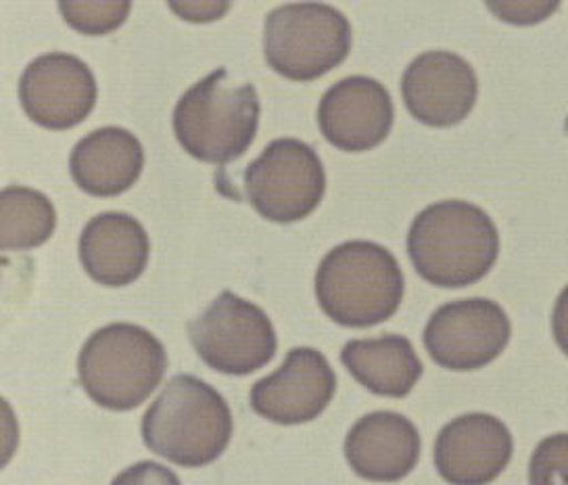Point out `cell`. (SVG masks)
I'll return each instance as SVG.
<instances>
[{
	"label": "cell",
	"instance_id": "6da1fadb",
	"mask_svg": "<svg viewBox=\"0 0 568 485\" xmlns=\"http://www.w3.org/2000/svg\"><path fill=\"white\" fill-rule=\"evenodd\" d=\"M408 253L416 272L435 287H470L485 279L499 255L491 216L462 199L437 201L414 218Z\"/></svg>",
	"mask_w": 568,
	"mask_h": 485
},
{
	"label": "cell",
	"instance_id": "7a4b0ae2",
	"mask_svg": "<svg viewBox=\"0 0 568 485\" xmlns=\"http://www.w3.org/2000/svg\"><path fill=\"white\" fill-rule=\"evenodd\" d=\"M229 402L193 375L170 378L142 416V442L178 467L212 465L231 444Z\"/></svg>",
	"mask_w": 568,
	"mask_h": 485
},
{
	"label": "cell",
	"instance_id": "3957f363",
	"mask_svg": "<svg viewBox=\"0 0 568 485\" xmlns=\"http://www.w3.org/2000/svg\"><path fill=\"white\" fill-rule=\"evenodd\" d=\"M404 272L395 255L373 241H347L324 255L316 297L324 314L349 329L389 321L404 300Z\"/></svg>",
	"mask_w": 568,
	"mask_h": 485
},
{
	"label": "cell",
	"instance_id": "277c9868",
	"mask_svg": "<svg viewBox=\"0 0 568 485\" xmlns=\"http://www.w3.org/2000/svg\"><path fill=\"white\" fill-rule=\"evenodd\" d=\"M260 127V97L253 84L232 82L217 68L178 99L174 134L201 162L226 165L247 151Z\"/></svg>",
	"mask_w": 568,
	"mask_h": 485
},
{
	"label": "cell",
	"instance_id": "5b68a950",
	"mask_svg": "<svg viewBox=\"0 0 568 485\" xmlns=\"http://www.w3.org/2000/svg\"><path fill=\"white\" fill-rule=\"evenodd\" d=\"M168 352L139 324L113 323L94 331L78 356V378L90 400L106 411L141 406L163 381Z\"/></svg>",
	"mask_w": 568,
	"mask_h": 485
},
{
	"label": "cell",
	"instance_id": "8992f818",
	"mask_svg": "<svg viewBox=\"0 0 568 485\" xmlns=\"http://www.w3.org/2000/svg\"><path fill=\"white\" fill-rule=\"evenodd\" d=\"M352 23L324 2H288L267 13V65L288 80L310 82L335 70L352 51Z\"/></svg>",
	"mask_w": 568,
	"mask_h": 485
},
{
	"label": "cell",
	"instance_id": "52a82bcc",
	"mask_svg": "<svg viewBox=\"0 0 568 485\" xmlns=\"http://www.w3.org/2000/svg\"><path fill=\"white\" fill-rule=\"evenodd\" d=\"M189 337L210 368L245 377L276 356L278 337L266 312L247 300L222 291L193 323Z\"/></svg>",
	"mask_w": 568,
	"mask_h": 485
},
{
	"label": "cell",
	"instance_id": "ba28073f",
	"mask_svg": "<svg viewBox=\"0 0 568 485\" xmlns=\"http://www.w3.org/2000/svg\"><path fill=\"white\" fill-rule=\"evenodd\" d=\"M326 191V172L314 146L276 139L245 170V193L257 214L291 224L310 216Z\"/></svg>",
	"mask_w": 568,
	"mask_h": 485
},
{
	"label": "cell",
	"instance_id": "9c48e42d",
	"mask_svg": "<svg viewBox=\"0 0 568 485\" xmlns=\"http://www.w3.org/2000/svg\"><path fill=\"white\" fill-rule=\"evenodd\" d=\"M513 335L504 307L485 300H456L437 307L425 326L426 352L447 371H479L499 358Z\"/></svg>",
	"mask_w": 568,
	"mask_h": 485
},
{
	"label": "cell",
	"instance_id": "30bf717a",
	"mask_svg": "<svg viewBox=\"0 0 568 485\" xmlns=\"http://www.w3.org/2000/svg\"><path fill=\"white\" fill-rule=\"evenodd\" d=\"M337 392V375L314 347H293L281 368L260 378L248 394L255 413L276 425H302L318 418Z\"/></svg>",
	"mask_w": 568,
	"mask_h": 485
},
{
	"label": "cell",
	"instance_id": "8fae6325",
	"mask_svg": "<svg viewBox=\"0 0 568 485\" xmlns=\"http://www.w3.org/2000/svg\"><path fill=\"white\" fill-rule=\"evenodd\" d=\"M97 80L89 65L70 53L36 57L21 73V108L40 127L68 130L82 124L97 105Z\"/></svg>",
	"mask_w": 568,
	"mask_h": 485
},
{
	"label": "cell",
	"instance_id": "7c38bea8",
	"mask_svg": "<svg viewBox=\"0 0 568 485\" xmlns=\"http://www.w3.org/2000/svg\"><path fill=\"white\" fill-rule=\"evenodd\" d=\"M402 97L409 113L426 127H456L475 108L479 80L460 54L426 51L402 75Z\"/></svg>",
	"mask_w": 568,
	"mask_h": 485
},
{
	"label": "cell",
	"instance_id": "4fadbf2b",
	"mask_svg": "<svg viewBox=\"0 0 568 485\" xmlns=\"http://www.w3.org/2000/svg\"><path fill=\"white\" fill-rule=\"evenodd\" d=\"M515 439L494 414L452 418L435 439L437 473L452 485H489L510 465Z\"/></svg>",
	"mask_w": 568,
	"mask_h": 485
},
{
	"label": "cell",
	"instance_id": "5bb4252c",
	"mask_svg": "<svg viewBox=\"0 0 568 485\" xmlns=\"http://www.w3.org/2000/svg\"><path fill=\"white\" fill-rule=\"evenodd\" d=\"M395 109L389 90L368 75L338 80L320 99L324 139L347 153L371 151L389 137Z\"/></svg>",
	"mask_w": 568,
	"mask_h": 485
},
{
	"label": "cell",
	"instance_id": "9a60e30c",
	"mask_svg": "<svg viewBox=\"0 0 568 485\" xmlns=\"http://www.w3.org/2000/svg\"><path fill=\"white\" fill-rule=\"evenodd\" d=\"M345 458L355 475L378 484L408 477L420 458V435L404 414L378 411L362 416L345 437Z\"/></svg>",
	"mask_w": 568,
	"mask_h": 485
},
{
	"label": "cell",
	"instance_id": "2e32d148",
	"mask_svg": "<svg viewBox=\"0 0 568 485\" xmlns=\"http://www.w3.org/2000/svg\"><path fill=\"white\" fill-rule=\"evenodd\" d=\"M151 241L141 222L124 212L90 218L80 234V262L90 279L105 287H125L141 276Z\"/></svg>",
	"mask_w": 568,
	"mask_h": 485
},
{
	"label": "cell",
	"instance_id": "e0dca14e",
	"mask_svg": "<svg viewBox=\"0 0 568 485\" xmlns=\"http://www.w3.org/2000/svg\"><path fill=\"white\" fill-rule=\"evenodd\" d=\"M142 168L144 149L125 128L92 130L71 151V179L94 198L122 195L141 179Z\"/></svg>",
	"mask_w": 568,
	"mask_h": 485
},
{
	"label": "cell",
	"instance_id": "ac0fdd59",
	"mask_svg": "<svg viewBox=\"0 0 568 485\" xmlns=\"http://www.w3.org/2000/svg\"><path fill=\"white\" fill-rule=\"evenodd\" d=\"M341 362L376 396L406 397L423 377V362L402 335L352 340L341 350Z\"/></svg>",
	"mask_w": 568,
	"mask_h": 485
},
{
	"label": "cell",
	"instance_id": "d6986e66",
	"mask_svg": "<svg viewBox=\"0 0 568 485\" xmlns=\"http://www.w3.org/2000/svg\"><path fill=\"white\" fill-rule=\"evenodd\" d=\"M57 212L40 191L9 184L0 195V245L4 252H26L44 245L54 233Z\"/></svg>",
	"mask_w": 568,
	"mask_h": 485
},
{
	"label": "cell",
	"instance_id": "ffe728a7",
	"mask_svg": "<svg viewBox=\"0 0 568 485\" xmlns=\"http://www.w3.org/2000/svg\"><path fill=\"white\" fill-rule=\"evenodd\" d=\"M130 9V2H59L65 23L89 37H103L118 30Z\"/></svg>",
	"mask_w": 568,
	"mask_h": 485
},
{
	"label": "cell",
	"instance_id": "44dd1931",
	"mask_svg": "<svg viewBox=\"0 0 568 485\" xmlns=\"http://www.w3.org/2000/svg\"><path fill=\"white\" fill-rule=\"evenodd\" d=\"M529 485H568V433L537 444L529 463Z\"/></svg>",
	"mask_w": 568,
	"mask_h": 485
},
{
	"label": "cell",
	"instance_id": "7402d4cb",
	"mask_svg": "<svg viewBox=\"0 0 568 485\" xmlns=\"http://www.w3.org/2000/svg\"><path fill=\"white\" fill-rule=\"evenodd\" d=\"M558 2H535V0H518V2H489L487 9L501 21L515 23V26H532L539 21H546L558 9Z\"/></svg>",
	"mask_w": 568,
	"mask_h": 485
},
{
	"label": "cell",
	"instance_id": "603a6c76",
	"mask_svg": "<svg viewBox=\"0 0 568 485\" xmlns=\"http://www.w3.org/2000/svg\"><path fill=\"white\" fill-rule=\"evenodd\" d=\"M111 485H182L172 468L153 461H141L122 471Z\"/></svg>",
	"mask_w": 568,
	"mask_h": 485
},
{
	"label": "cell",
	"instance_id": "cb8c5ba5",
	"mask_svg": "<svg viewBox=\"0 0 568 485\" xmlns=\"http://www.w3.org/2000/svg\"><path fill=\"white\" fill-rule=\"evenodd\" d=\"M170 9L176 13L178 18L205 23V21L222 18L231 9V4L229 2H180V4L172 2Z\"/></svg>",
	"mask_w": 568,
	"mask_h": 485
},
{
	"label": "cell",
	"instance_id": "d4e9b609",
	"mask_svg": "<svg viewBox=\"0 0 568 485\" xmlns=\"http://www.w3.org/2000/svg\"><path fill=\"white\" fill-rule=\"evenodd\" d=\"M551 335L558 343V347L568 356V285L558 295L551 312Z\"/></svg>",
	"mask_w": 568,
	"mask_h": 485
}]
</instances>
